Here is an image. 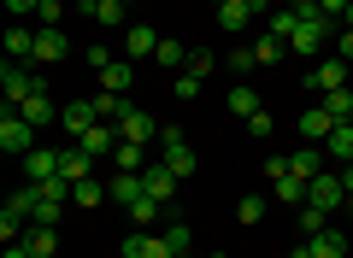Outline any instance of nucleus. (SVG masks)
I'll use <instances>...</instances> for the list:
<instances>
[{
  "label": "nucleus",
  "mask_w": 353,
  "mask_h": 258,
  "mask_svg": "<svg viewBox=\"0 0 353 258\" xmlns=\"http://www.w3.org/2000/svg\"><path fill=\"white\" fill-rule=\"evenodd\" d=\"M124 258H176V252H171V241H165V229L159 235L136 229V235H124Z\"/></svg>",
  "instance_id": "0eeeda50"
},
{
  "label": "nucleus",
  "mask_w": 353,
  "mask_h": 258,
  "mask_svg": "<svg viewBox=\"0 0 353 258\" xmlns=\"http://www.w3.org/2000/svg\"><path fill=\"white\" fill-rule=\"evenodd\" d=\"M283 53H289V41H283V36H259V41H253V59H259V65H277Z\"/></svg>",
  "instance_id": "473e14b6"
},
{
  "label": "nucleus",
  "mask_w": 353,
  "mask_h": 258,
  "mask_svg": "<svg viewBox=\"0 0 353 258\" xmlns=\"http://www.w3.org/2000/svg\"><path fill=\"white\" fill-rule=\"evenodd\" d=\"M36 6H41V0H6V12H12V18H24V12H36Z\"/></svg>",
  "instance_id": "de8ad7c7"
},
{
  "label": "nucleus",
  "mask_w": 353,
  "mask_h": 258,
  "mask_svg": "<svg viewBox=\"0 0 353 258\" xmlns=\"http://www.w3.org/2000/svg\"><path fill=\"white\" fill-rule=\"evenodd\" d=\"M65 53H71V41H65L59 30H41L36 24V59H30V65H59Z\"/></svg>",
  "instance_id": "ddd939ff"
},
{
  "label": "nucleus",
  "mask_w": 353,
  "mask_h": 258,
  "mask_svg": "<svg viewBox=\"0 0 353 258\" xmlns=\"http://www.w3.org/2000/svg\"><path fill=\"white\" fill-rule=\"evenodd\" d=\"M183 141H189L183 123H159V147H183Z\"/></svg>",
  "instance_id": "a19ab883"
},
{
  "label": "nucleus",
  "mask_w": 353,
  "mask_h": 258,
  "mask_svg": "<svg viewBox=\"0 0 353 258\" xmlns=\"http://www.w3.org/2000/svg\"><path fill=\"white\" fill-rule=\"evenodd\" d=\"M59 206H65V200H48V194H41V200H36V223H48V229H53V223H59Z\"/></svg>",
  "instance_id": "58836bf2"
},
{
  "label": "nucleus",
  "mask_w": 353,
  "mask_h": 258,
  "mask_svg": "<svg viewBox=\"0 0 353 258\" xmlns=\"http://www.w3.org/2000/svg\"><path fill=\"white\" fill-rule=\"evenodd\" d=\"M48 176H59V153H53V147L24 153V182H48Z\"/></svg>",
  "instance_id": "2eb2a0df"
},
{
  "label": "nucleus",
  "mask_w": 353,
  "mask_h": 258,
  "mask_svg": "<svg viewBox=\"0 0 353 258\" xmlns=\"http://www.w3.org/2000/svg\"><path fill=\"white\" fill-rule=\"evenodd\" d=\"M0 153H6V159L36 153V123H24L18 111H6V118H0Z\"/></svg>",
  "instance_id": "20e7f679"
},
{
  "label": "nucleus",
  "mask_w": 353,
  "mask_h": 258,
  "mask_svg": "<svg viewBox=\"0 0 353 258\" xmlns=\"http://www.w3.org/2000/svg\"><path fill=\"white\" fill-rule=\"evenodd\" d=\"M153 59H159L171 76H176V71H189V47H183V41H171V36L159 41V53H153Z\"/></svg>",
  "instance_id": "a878e982"
},
{
  "label": "nucleus",
  "mask_w": 353,
  "mask_h": 258,
  "mask_svg": "<svg viewBox=\"0 0 353 258\" xmlns=\"http://www.w3.org/2000/svg\"><path fill=\"white\" fill-rule=\"evenodd\" d=\"M112 164L118 171H148V147H141V141H118V153H112Z\"/></svg>",
  "instance_id": "b1692460"
},
{
  "label": "nucleus",
  "mask_w": 353,
  "mask_h": 258,
  "mask_svg": "<svg viewBox=\"0 0 353 258\" xmlns=\"http://www.w3.org/2000/svg\"><path fill=\"white\" fill-rule=\"evenodd\" d=\"M124 111H130V100H124V94H106V88L94 94V118H101V123H118Z\"/></svg>",
  "instance_id": "cd10ccee"
},
{
  "label": "nucleus",
  "mask_w": 353,
  "mask_h": 258,
  "mask_svg": "<svg viewBox=\"0 0 353 258\" xmlns=\"http://www.w3.org/2000/svg\"><path fill=\"white\" fill-rule=\"evenodd\" d=\"M347 30H353V6H347Z\"/></svg>",
  "instance_id": "603ef678"
},
{
  "label": "nucleus",
  "mask_w": 353,
  "mask_h": 258,
  "mask_svg": "<svg viewBox=\"0 0 353 258\" xmlns=\"http://www.w3.org/2000/svg\"><path fill=\"white\" fill-rule=\"evenodd\" d=\"M294 223H301V235L312 241L318 229H330V211H318V206H301V217H294Z\"/></svg>",
  "instance_id": "f704fd0d"
},
{
  "label": "nucleus",
  "mask_w": 353,
  "mask_h": 258,
  "mask_svg": "<svg viewBox=\"0 0 353 258\" xmlns=\"http://www.w3.org/2000/svg\"><path fill=\"white\" fill-rule=\"evenodd\" d=\"M347 211H353V194H347Z\"/></svg>",
  "instance_id": "864d4df0"
},
{
  "label": "nucleus",
  "mask_w": 353,
  "mask_h": 258,
  "mask_svg": "<svg viewBox=\"0 0 353 258\" xmlns=\"http://www.w3.org/2000/svg\"><path fill=\"white\" fill-rule=\"evenodd\" d=\"M118 136H124V141H141V147H153V141H159V123H153L148 111H136V106H130L124 118H118Z\"/></svg>",
  "instance_id": "1a4fd4ad"
},
{
  "label": "nucleus",
  "mask_w": 353,
  "mask_h": 258,
  "mask_svg": "<svg viewBox=\"0 0 353 258\" xmlns=\"http://www.w3.org/2000/svg\"><path fill=\"white\" fill-rule=\"evenodd\" d=\"M230 111H236V118H253V111H265V106H259V94H253L248 83H236L230 88Z\"/></svg>",
  "instance_id": "c85d7f7f"
},
{
  "label": "nucleus",
  "mask_w": 353,
  "mask_h": 258,
  "mask_svg": "<svg viewBox=\"0 0 353 258\" xmlns=\"http://www.w3.org/2000/svg\"><path fill=\"white\" fill-rule=\"evenodd\" d=\"M294 24H301V18H294V6H283V12H271V36H283V41H289V36H294Z\"/></svg>",
  "instance_id": "4c0bfd02"
},
{
  "label": "nucleus",
  "mask_w": 353,
  "mask_h": 258,
  "mask_svg": "<svg viewBox=\"0 0 353 258\" xmlns=\"http://www.w3.org/2000/svg\"><path fill=\"white\" fill-rule=\"evenodd\" d=\"M347 123H353V118H347Z\"/></svg>",
  "instance_id": "bf43d9fd"
},
{
  "label": "nucleus",
  "mask_w": 353,
  "mask_h": 258,
  "mask_svg": "<svg viewBox=\"0 0 353 258\" xmlns=\"http://www.w3.org/2000/svg\"><path fill=\"white\" fill-rule=\"evenodd\" d=\"M336 41H341V59H353V30H347V24L336 30Z\"/></svg>",
  "instance_id": "8fccbe9b"
},
{
  "label": "nucleus",
  "mask_w": 353,
  "mask_h": 258,
  "mask_svg": "<svg viewBox=\"0 0 353 258\" xmlns=\"http://www.w3.org/2000/svg\"><path fill=\"white\" fill-rule=\"evenodd\" d=\"M83 6H94V0H83Z\"/></svg>",
  "instance_id": "5fc2aeb1"
},
{
  "label": "nucleus",
  "mask_w": 353,
  "mask_h": 258,
  "mask_svg": "<svg viewBox=\"0 0 353 258\" xmlns=\"http://www.w3.org/2000/svg\"><path fill=\"white\" fill-rule=\"evenodd\" d=\"M88 164H94V159H88V153L83 147H77V141H71V147H59V176H65V182H83V176H88Z\"/></svg>",
  "instance_id": "a211bd4d"
},
{
  "label": "nucleus",
  "mask_w": 353,
  "mask_h": 258,
  "mask_svg": "<svg viewBox=\"0 0 353 258\" xmlns=\"http://www.w3.org/2000/svg\"><path fill=\"white\" fill-rule=\"evenodd\" d=\"M153 217H159V200H153V194H141L136 206H130V223H141V229H153Z\"/></svg>",
  "instance_id": "c9c22d12"
},
{
  "label": "nucleus",
  "mask_w": 353,
  "mask_h": 258,
  "mask_svg": "<svg viewBox=\"0 0 353 258\" xmlns=\"http://www.w3.org/2000/svg\"><path fill=\"white\" fill-rule=\"evenodd\" d=\"M212 258H224V252H212Z\"/></svg>",
  "instance_id": "4d7b16f0"
},
{
  "label": "nucleus",
  "mask_w": 353,
  "mask_h": 258,
  "mask_svg": "<svg viewBox=\"0 0 353 258\" xmlns=\"http://www.w3.org/2000/svg\"><path fill=\"white\" fill-rule=\"evenodd\" d=\"M165 36H153V24H130L124 30V59H153Z\"/></svg>",
  "instance_id": "9b49d317"
},
{
  "label": "nucleus",
  "mask_w": 353,
  "mask_h": 258,
  "mask_svg": "<svg viewBox=\"0 0 353 258\" xmlns=\"http://www.w3.org/2000/svg\"><path fill=\"white\" fill-rule=\"evenodd\" d=\"M165 241H171V252H176V258H189V246H194V229L171 217V223H165Z\"/></svg>",
  "instance_id": "2f4dec72"
},
{
  "label": "nucleus",
  "mask_w": 353,
  "mask_h": 258,
  "mask_svg": "<svg viewBox=\"0 0 353 258\" xmlns=\"http://www.w3.org/2000/svg\"><path fill=\"white\" fill-rule=\"evenodd\" d=\"M271 194H277L283 206H306V176H294V171L271 176Z\"/></svg>",
  "instance_id": "412c9836"
},
{
  "label": "nucleus",
  "mask_w": 353,
  "mask_h": 258,
  "mask_svg": "<svg viewBox=\"0 0 353 258\" xmlns=\"http://www.w3.org/2000/svg\"><path fill=\"white\" fill-rule=\"evenodd\" d=\"M324 147H330V159H336V171H341V164H353V123H336Z\"/></svg>",
  "instance_id": "5701e85b"
},
{
  "label": "nucleus",
  "mask_w": 353,
  "mask_h": 258,
  "mask_svg": "<svg viewBox=\"0 0 353 258\" xmlns=\"http://www.w3.org/2000/svg\"><path fill=\"white\" fill-rule=\"evenodd\" d=\"M271 12V0H224V6H218V24L224 30H248L253 18H265Z\"/></svg>",
  "instance_id": "39448f33"
},
{
  "label": "nucleus",
  "mask_w": 353,
  "mask_h": 258,
  "mask_svg": "<svg viewBox=\"0 0 353 258\" xmlns=\"http://www.w3.org/2000/svg\"><path fill=\"white\" fill-rule=\"evenodd\" d=\"M88 65H94V71H106V65H112V47H106V41H94V47H88Z\"/></svg>",
  "instance_id": "a18cd8bd"
},
{
  "label": "nucleus",
  "mask_w": 353,
  "mask_h": 258,
  "mask_svg": "<svg viewBox=\"0 0 353 258\" xmlns=\"http://www.w3.org/2000/svg\"><path fill=\"white\" fill-rule=\"evenodd\" d=\"M0 258H36V246H30V241H6V252H0Z\"/></svg>",
  "instance_id": "49530a36"
},
{
  "label": "nucleus",
  "mask_w": 353,
  "mask_h": 258,
  "mask_svg": "<svg viewBox=\"0 0 353 258\" xmlns=\"http://www.w3.org/2000/svg\"><path fill=\"white\" fill-rule=\"evenodd\" d=\"M212 6H224V0H212Z\"/></svg>",
  "instance_id": "6e6d98bb"
},
{
  "label": "nucleus",
  "mask_w": 353,
  "mask_h": 258,
  "mask_svg": "<svg viewBox=\"0 0 353 258\" xmlns=\"http://www.w3.org/2000/svg\"><path fill=\"white\" fill-rule=\"evenodd\" d=\"M306 206H318V211H347V176H324L318 171L312 182H306Z\"/></svg>",
  "instance_id": "7ed1b4c3"
},
{
  "label": "nucleus",
  "mask_w": 353,
  "mask_h": 258,
  "mask_svg": "<svg viewBox=\"0 0 353 258\" xmlns=\"http://www.w3.org/2000/svg\"><path fill=\"white\" fill-rule=\"evenodd\" d=\"M341 176H347V194H353V164H341Z\"/></svg>",
  "instance_id": "3c124183"
},
{
  "label": "nucleus",
  "mask_w": 353,
  "mask_h": 258,
  "mask_svg": "<svg viewBox=\"0 0 353 258\" xmlns=\"http://www.w3.org/2000/svg\"><path fill=\"white\" fill-rule=\"evenodd\" d=\"M59 123H65V136H71V141H83V129L101 123V118H94V100H71V106L59 111Z\"/></svg>",
  "instance_id": "f8f14e48"
},
{
  "label": "nucleus",
  "mask_w": 353,
  "mask_h": 258,
  "mask_svg": "<svg viewBox=\"0 0 353 258\" xmlns=\"http://www.w3.org/2000/svg\"><path fill=\"white\" fill-rule=\"evenodd\" d=\"M71 200H77V206H101V200H106V182H101V176H83V182L71 188Z\"/></svg>",
  "instance_id": "7c9ffc66"
},
{
  "label": "nucleus",
  "mask_w": 353,
  "mask_h": 258,
  "mask_svg": "<svg viewBox=\"0 0 353 258\" xmlns=\"http://www.w3.org/2000/svg\"><path fill=\"white\" fill-rule=\"evenodd\" d=\"M318 106H324L336 123H347V118H353V88H330V94L318 100Z\"/></svg>",
  "instance_id": "bb28decb"
},
{
  "label": "nucleus",
  "mask_w": 353,
  "mask_h": 258,
  "mask_svg": "<svg viewBox=\"0 0 353 258\" xmlns=\"http://www.w3.org/2000/svg\"><path fill=\"white\" fill-rule=\"evenodd\" d=\"M306 88H318V94H330V88H347V59H318L312 76H306Z\"/></svg>",
  "instance_id": "9d476101"
},
{
  "label": "nucleus",
  "mask_w": 353,
  "mask_h": 258,
  "mask_svg": "<svg viewBox=\"0 0 353 258\" xmlns=\"http://www.w3.org/2000/svg\"><path fill=\"white\" fill-rule=\"evenodd\" d=\"M59 111H65V106H53V100H48V88H41V94H30L24 106H18V118H24V123H36V129H48V123L59 118Z\"/></svg>",
  "instance_id": "4468645a"
},
{
  "label": "nucleus",
  "mask_w": 353,
  "mask_h": 258,
  "mask_svg": "<svg viewBox=\"0 0 353 258\" xmlns=\"http://www.w3.org/2000/svg\"><path fill=\"white\" fill-rule=\"evenodd\" d=\"M347 6H353V0H318V12H324L330 24H347Z\"/></svg>",
  "instance_id": "ea45409f"
},
{
  "label": "nucleus",
  "mask_w": 353,
  "mask_h": 258,
  "mask_svg": "<svg viewBox=\"0 0 353 258\" xmlns=\"http://www.w3.org/2000/svg\"><path fill=\"white\" fill-rule=\"evenodd\" d=\"M306 246H312V258H347V235L341 229H318Z\"/></svg>",
  "instance_id": "4be33fe9"
},
{
  "label": "nucleus",
  "mask_w": 353,
  "mask_h": 258,
  "mask_svg": "<svg viewBox=\"0 0 353 258\" xmlns=\"http://www.w3.org/2000/svg\"><path fill=\"white\" fill-rule=\"evenodd\" d=\"M159 159H165V171H171L176 182H183V176H194V164H201V159H194V147H189V141H183V147H159Z\"/></svg>",
  "instance_id": "aec40b11"
},
{
  "label": "nucleus",
  "mask_w": 353,
  "mask_h": 258,
  "mask_svg": "<svg viewBox=\"0 0 353 258\" xmlns=\"http://www.w3.org/2000/svg\"><path fill=\"white\" fill-rule=\"evenodd\" d=\"M141 182H148V194H153V200H159V206H165V200H171V194H176V176H171V171H165V159H153V164H148V171H141Z\"/></svg>",
  "instance_id": "f3484780"
},
{
  "label": "nucleus",
  "mask_w": 353,
  "mask_h": 258,
  "mask_svg": "<svg viewBox=\"0 0 353 258\" xmlns=\"http://www.w3.org/2000/svg\"><path fill=\"white\" fill-rule=\"evenodd\" d=\"M289 171H294V176H306V182H312V176L324 171V159H318V147H294V159H289Z\"/></svg>",
  "instance_id": "c756f323"
},
{
  "label": "nucleus",
  "mask_w": 353,
  "mask_h": 258,
  "mask_svg": "<svg viewBox=\"0 0 353 258\" xmlns=\"http://www.w3.org/2000/svg\"><path fill=\"white\" fill-rule=\"evenodd\" d=\"M141 194H148V182H141V171H118L112 182H106V200H112V206H124V211L136 206Z\"/></svg>",
  "instance_id": "6e6552de"
},
{
  "label": "nucleus",
  "mask_w": 353,
  "mask_h": 258,
  "mask_svg": "<svg viewBox=\"0 0 353 258\" xmlns=\"http://www.w3.org/2000/svg\"><path fill=\"white\" fill-rule=\"evenodd\" d=\"M336 30H341V24H330L324 12H318V18H301V24H294V36H289V53H294V59H318V47H324Z\"/></svg>",
  "instance_id": "f03ea898"
},
{
  "label": "nucleus",
  "mask_w": 353,
  "mask_h": 258,
  "mask_svg": "<svg viewBox=\"0 0 353 258\" xmlns=\"http://www.w3.org/2000/svg\"><path fill=\"white\" fill-rule=\"evenodd\" d=\"M265 217V200L259 194H241V206H236V223H259Z\"/></svg>",
  "instance_id": "e433bc0d"
},
{
  "label": "nucleus",
  "mask_w": 353,
  "mask_h": 258,
  "mask_svg": "<svg viewBox=\"0 0 353 258\" xmlns=\"http://www.w3.org/2000/svg\"><path fill=\"white\" fill-rule=\"evenodd\" d=\"M294 129H301V136H306V141L318 147V141H330V129H336V118H330L324 106H312V111H301V123H294Z\"/></svg>",
  "instance_id": "dca6fc26"
},
{
  "label": "nucleus",
  "mask_w": 353,
  "mask_h": 258,
  "mask_svg": "<svg viewBox=\"0 0 353 258\" xmlns=\"http://www.w3.org/2000/svg\"><path fill=\"white\" fill-rule=\"evenodd\" d=\"M271 129H277V123H271V111H253V118H248V136H253V141H265Z\"/></svg>",
  "instance_id": "79ce46f5"
},
{
  "label": "nucleus",
  "mask_w": 353,
  "mask_h": 258,
  "mask_svg": "<svg viewBox=\"0 0 353 258\" xmlns=\"http://www.w3.org/2000/svg\"><path fill=\"white\" fill-rule=\"evenodd\" d=\"M41 71H30V65H18V59H6V71H0V94H6V111H18L30 94H41Z\"/></svg>",
  "instance_id": "f257e3e1"
},
{
  "label": "nucleus",
  "mask_w": 353,
  "mask_h": 258,
  "mask_svg": "<svg viewBox=\"0 0 353 258\" xmlns=\"http://www.w3.org/2000/svg\"><path fill=\"white\" fill-rule=\"evenodd\" d=\"M294 6V18H318V0H289Z\"/></svg>",
  "instance_id": "09e8293b"
},
{
  "label": "nucleus",
  "mask_w": 353,
  "mask_h": 258,
  "mask_svg": "<svg viewBox=\"0 0 353 258\" xmlns=\"http://www.w3.org/2000/svg\"><path fill=\"white\" fill-rule=\"evenodd\" d=\"M6 59H18V65L36 59V30H30V24H12V30H6Z\"/></svg>",
  "instance_id": "6ab92c4d"
},
{
  "label": "nucleus",
  "mask_w": 353,
  "mask_h": 258,
  "mask_svg": "<svg viewBox=\"0 0 353 258\" xmlns=\"http://www.w3.org/2000/svg\"><path fill=\"white\" fill-rule=\"evenodd\" d=\"M77 12L94 18L101 30H130V0H94V6H83V0H77Z\"/></svg>",
  "instance_id": "423d86ee"
},
{
  "label": "nucleus",
  "mask_w": 353,
  "mask_h": 258,
  "mask_svg": "<svg viewBox=\"0 0 353 258\" xmlns=\"http://www.w3.org/2000/svg\"><path fill=\"white\" fill-rule=\"evenodd\" d=\"M201 83H206L201 71H176V76H171V94H176V100H194V94H201Z\"/></svg>",
  "instance_id": "72a5a7b5"
},
{
  "label": "nucleus",
  "mask_w": 353,
  "mask_h": 258,
  "mask_svg": "<svg viewBox=\"0 0 353 258\" xmlns=\"http://www.w3.org/2000/svg\"><path fill=\"white\" fill-rule=\"evenodd\" d=\"M212 53H206V47H189V71H201V76H212Z\"/></svg>",
  "instance_id": "37998d69"
},
{
  "label": "nucleus",
  "mask_w": 353,
  "mask_h": 258,
  "mask_svg": "<svg viewBox=\"0 0 353 258\" xmlns=\"http://www.w3.org/2000/svg\"><path fill=\"white\" fill-rule=\"evenodd\" d=\"M101 83H106V94H130V83H136V71H130V59H112L101 71Z\"/></svg>",
  "instance_id": "393cba45"
},
{
  "label": "nucleus",
  "mask_w": 353,
  "mask_h": 258,
  "mask_svg": "<svg viewBox=\"0 0 353 258\" xmlns=\"http://www.w3.org/2000/svg\"><path fill=\"white\" fill-rule=\"evenodd\" d=\"M253 65H259V59H253V47H236V53H230V71H241V76H248Z\"/></svg>",
  "instance_id": "c03bdc74"
},
{
  "label": "nucleus",
  "mask_w": 353,
  "mask_h": 258,
  "mask_svg": "<svg viewBox=\"0 0 353 258\" xmlns=\"http://www.w3.org/2000/svg\"><path fill=\"white\" fill-rule=\"evenodd\" d=\"M53 258H59V252H53Z\"/></svg>",
  "instance_id": "13d9d810"
}]
</instances>
